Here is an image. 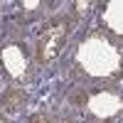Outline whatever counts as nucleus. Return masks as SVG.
I'll return each mask as SVG.
<instances>
[{
    "label": "nucleus",
    "mask_w": 123,
    "mask_h": 123,
    "mask_svg": "<svg viewBox=\"0 0 123 123\" xmlns=\"http://www.w3.org/2000/svg\"><path fill=\"white\" fill-rule=\"evenodd\" d=\"M22 101H25V94L20 89H10L7 94L0 98V106L3 108H7V111H15L17 106H22Z\"/></svg>",
    "instance_id": "f03ea898"
},
{
    "label": "nucleus",
    "mask_w": 123,
    "mask_h": 123,
    "mask_svg": "<svg viewBox=\"0 0 123 123\" xmlns=\"http://www.w3.org/2000/svg\"><path fill=\"white\" fill-rule=\"evenodd\" d=\"M69 30H71V20H67V17H57L42 27V32L37 37V62L39 64H49L59 54L62 44L69 37Z\"/></svg>",
    "instance_id": "f257e3e1"
},
{
    "label": "nucleus",
    "mask_w": 123,
    "mask_h": 123,
    "mask_svg": "<svg viewBox=\"0 0 123 123\" xmlns=\"http://www.w3.org/2000/svg\"><path fill=\"white\" fill-rule=\"evenodd\" d=\"M32 123H49L47 118H42V116H37V118H32Z\"/></svg>",
    "instance_id": "7ed1b4c3"
}]
</instances>
